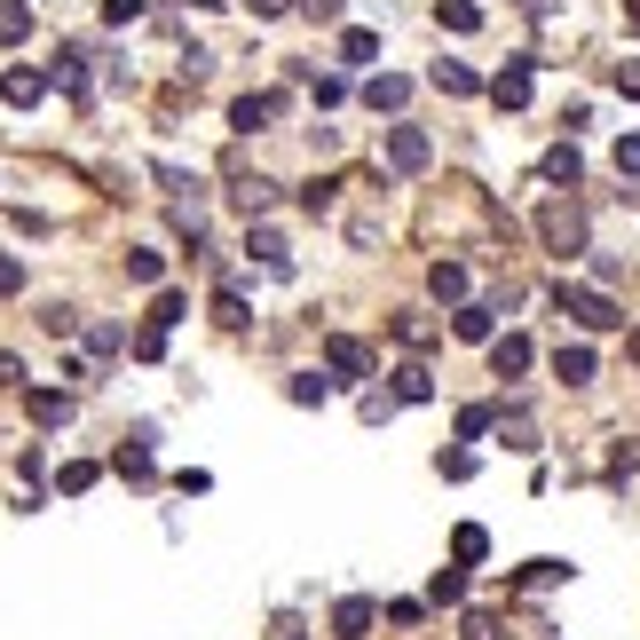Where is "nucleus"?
<instances>
[{"label": "nucleus", "instance_id": "nucleus-22", "mask_svg": "<svg viewBox=\"0 0 640 640\" xmlns=\"http://www.w3.org/2000/svg\"><path fill=\"white\" fill-rule=\"evenodd\" d=\"M380 56V32H341V63H372Z\"/></svg>", "mask_w": 640, "mask_h": 640}, {"label": "nucleus", "instance_id": "nucleus-13", "mask_svg": "<svg viewBox=\"0 0 640 640\" xmlns=\"http://www.w3.org/2000/svg\"><path fill=\"white\" fill-rule=\"evenodd\" d=\"M364 104H372V111H403V104H412V80H395V72H380L372 87H364Z\"/></svg>", "mask_w": 640, "mask_h": 640}, {"label": "nucleus", "instance_id": "nucleus-40", "mask_svg": "<svg viewBox=\"0 0 640 640\" xmlns=\"http://www.w3.org/2000/svg\"><path fill=\"white\" fill-rule=\"evenodd\" d=\"M16 285H24V269H16L9 253H0V293H16Z\"/></svg>", "mask_w": 640, "mask_h": 640}, {"label": "nucleus", "instance_id": "nucleus-9", "mask_svg": "<svg viewBox=\"0 0 640 640\" xmlns=\"http://www.w3.org/2000/svg\"><path fill=\"white\" fill-rule=\"evenodd\" d=\"M372 617H380L372 601H364V593H348L341 609H332V632H341V640H364V632H372Z\"/></svg>", "mask_w": 640, "mask_h": 640}, {"label": "nucleus", "instance_id": "nucleus-37", "mask_svg": "<svg viewBox=\"0 0 640 640\" xmlns=\"http://www.w3.org/2000/svg\"><path fill=\"white\" fill-rule=\"evenodd\" d=\"M617 87H625L632 104H640V56H632V63H617Z\"/></svg>", "mask_w": 640, "mask_h": 640}, {"label": "nucleus", "instance_id": "nucleus-26", "mask_svg": "<svg viewBox=\"0 0 640 640\" xmlns=\"http://www.w3.org/2000/svg\"><path fill=\"white\" fill-rule=\"evenodd\" d=\"M332 198H341V182H332V175H317L309 190H300V206H309V214H332Z\"/></svg>", "mask_w": 640, "mask_h": 640}, {"label": "nucleus", "instance_id": "nucleus-23", "mask_svg": "<svg viewBox=\"0 0 640 640\" xmlns=\"http://www.w3.org/2000/svg\"><path fill=\"white\" fill-rule=\"evenodd\" d=\"M246 246H253V253H261L269 269H293V253H285V238H277V229H253V238H246Z\"/></svg>", "mask_w": 640, "mask_h": 640}, {"label": "nucleus", "instance_id": "nucleus-28", "mask_svg": "<svg viewBox=\"0 0 640 640\" xmlns=\"http://www.w3.org/2000/svg\"><path fill=\"white\" fill-rule=\"evenodd\" d=\"M119 475H127V483H151V451L127 443V451H119Z\"/></svg>", "mask_w": 640, "mask_h": 640}, {"label": "nucleus", "instance_id": "nucleus-12", "mask_svg": "<svg viewBox=\"0 0 640 640\" xmlns=\"http://www.w3.org/2000/svg\"><path fill=\"white\" fill-rule=\"evenodd\" d=\"M554 372H561L569 388H585V380H593V348H585V341H561V348H554Z\"/></svg>", "mask_w": 640, "mask_h": 640}, {"label": "nucleus", "instance_id": "nucleus-19", "mask_svg": "<svg viewBox=\"0 0 640 640\" xmlns=\"http://www.w3.org/2000/svg\"><path fill=\"white\" fill-rule=\"evenodd\" d=\"M427 80H435V87H443V95H475V87H483L475 72H466V63H435V72H427Z\"/></svg>", "mask_w": 640, "mask_h": 640}, {"label": "nucleus", "instance_id": "nucleus-3", "mask_svg": "<svg viewBox=\"0 0 640 640\" xmlns=\"http://www.w3.org/2000/svg\"><path fill=\"white\" fill-rule=\"evenodd\" d=\"M427 158H435V143L419 127H388V166L395 175H427Z\"/></svg>", "mask_w": 640, "mask_h": 640}, {"label": "nucleus", "instance_id": "nucleus-18", "mask_svg": "<svg viewBox=\"0 0 640 640\" xmlns=\"http://www.w3.org/2000/svg\"><path fill=\"white\" fill-rule=\"evenodd\" d=\"M435 16H443L451 32H483V9H475V0H435Z\"/></svg>", "mask_w": 640, "mask_h": 640}, {"label": "nucleus", "instance_id": "nucleus-1", "mask_svg": "<svg viewBox=\"0 0 640 640\" xmlns=\"http://www.w3.org/2000/svg\"><path fill=\"white\" fill-rule=\"evenodd\" d=\"M537 238H546V253H585L593 246V229H585V206L578 198H546V206H537Z\"/></svg>", "mask_w": 640, "mask_h": 640}, {"label": "nucleus", "instance_id": "nucleus-30", "mask_svg": "<svg viewBox=\"0 0 640 640\" xmlns=\"http://www.w3.org/2000/svg\"><path fill=\"white\" fill-rule=\"evenodd\" d=\"M151 324H158V332L182 324V293H158V300H151Z\"/></svg>", "mask_w": 640, "mask_h": 640}, {"label": "nucleus", "instance_id": "nucleus-24", "mask_svg": "<svg viewBox=\"0 0 640 640\" xmlns=\"http://www.w3.org/2000/svg\"><path fill=\"white\" fill-rule=\"evenodd\" d=\"M490 317H498V309H459L451 332H459V341H490Z\"/></svg>", "mask_w": 640, "mask_h": 640}, {"label": "nucleus", "instance_id": "nucleus-39", "mask_svg": "<svg viewBox=\"0 0 640 640\" xmlns=\"http://www.w3.org/2000/svg\"><path fill=\"white\" fill-rule=\"evenodd\" d=\"M24 380V364H16V348H0V388H16Z\"/></svg>", "mask_w": 640, "mask_h": 640}, {"label": "nucleus", "instance_id": "nucleus-16", "mask_svg": "<svg viewBox=\"0 0 640 640\" xmlns=\"http://www.w3.org/2000/svg\"><path fill=\"white\" fill-rule=\"evenodd\" d=\"M578 175H585L578 143H554V151H546V182H578Z\"/></svg>", "mask_w": 640, "mask_h": 640}, {"label": "nucleus", "instance_id": "nucleus-32", "mask_svg": "<svg viewBox=\"0 0 640 640\" xmlns=\"http://www.w3.org/2000/svg\"><path fill=\"white\" fill-rule=\"evenodd\" d=\"M617 175H625V182L640 175V134H625V143H617Z\"/></svg>", "mask_w": 640, "mask_h": 640}, {"label": "nucleus", "instance_id": "nucleus-21", "mask_svg": "<svg viewBox=\"0 0 640 640\" xmlns=\"http://www.w3.org/2000/svg\"><path fill=\"white\" fill-rule=\"evenodd\" d=\"M435 395V380L419 372V364H403V372H395V403H427Z\"/></svg>", "mask_w": 640, "mask_h": 640}, {"label": "nucleus", "instance_id": "nucleus-31", "mask_svg": "<svg viewBox=\"0 0 640 640\" xmlns=\"http://www.w3.org/2000/svg\"><path fill=\"white\" fill-rule=\"evenodd\" d=\"M40 324L56 332V341H63V332H80V317H72V309H63V300H48V309H40Z\"/></svg>", "mask_w": 640, "mask_h": 640}, {"label": "nucleus", "instance_id": "nucleus-41", "mask_svg": "<svg viewBox=\"0 0 640 640\" xmlns=\"http://www.w3.org/2000/svg\"><path fill=\"white\" fill-rule=\"evenodd\" d=\"M246 9H253V16H277V9H293V0H246Z\"/></svg>", "mask_w": 640, "mask_h": 640}, {"label": "nucleus", "instance_id": "nucleus-33", "mask_svg": "<svg viewBox=\"0 0 640 640\" xmlns=\"http://www.w3.org/2000/svg\"><path fill=\"white\" fill-rule=\"evenodd\" d=\"M285 395H293V403H324V380H317V372H300V380H293Z\"/></svg>", "mask_w": 640, "mask_h": 640}, {"label": "nucleus", "instance_id": "nucleus-17", "mask_svg": "<svg viewBox=\"0 0 640 640\" xmlns=\"http://www.w3.org/2000/svg\"><path fill=\"white\" fill-rule=\"evenodd\" d=\"M24 32H32V9H24V0H0V48H16Z\"/></svg>", "mask_w": 640, "mask_h": 640}, {"label": "nucleus", "instance_id": "nucleus-29", "mask_svg": "<svg viewBox=\"0 0 640 640\" xmlns=\"http://www.w3.org/2000/svg\"><path fill=\"white\" fill-rule=\"evenodd\" d=\"M427 593H435V601H466V578H459V561H451V569H435V585H427Z\"/></svg>", "mask_w": 640, "mask_h": 640}, {"label": "nucleus", "instance_id": "nucleus-38", "mask_svg": "<svg viewBox=\"0 0 640 640\" xmlns=\"http://www.w3.org/2000/svg\"><path fill=\"white\" fill-rule=\"evenodd\" d=\"M300 9H309L317 24H341V0H300Z\"/></svg>", "mask_w": 640, "mask_h": 640}, {"label": "nucleus", "instance_id": "nucleus-8", "mask_svg": "<svg viewBox=\"0 0 640 640\" xmlns=\"http://www.w3.org/2000/svg\"><path fill=\"white\" fill-rule=\"evenodd\" d=\"M490 372H498V380H522V372H530V341H522V332L490 341Z\"/></svg>", "mask_w": 640, "mask_h": 640}, {"label": "nucleus", "instance_id": "nucleus-15", "mask_svg": "<svg viewBox=\"0 0 640 640\" xmlns=\"http://www.w3.org/2000/svg\"><path fill=\"white\" fill-rule=\"evenodd\" d=\"M483 554H490V537H483L475 522H459V537H451V561H459V569H475Z\"/></svg>", "mask_w": 640, "mask_h": 640}, {"label": "nucleus", "instance_id": "nucleus-35", "mask_svg": "<svg viewBox=\"0 0 640 640\" xmlns=\"http://www.w3.org/2000/svg\"><path fill=\"white\" fill-rule=\"evenodd\" d=\"M143 16V0H104V24H134Z\"/></svg>", "mask_w": 640, "mask_h": 640}, {"label": "nucleus", "instance_id": "nucleus-4", "mask_svg": "<svg viewBox=\"0 0 640 640\" xmlns=\"http://www.w3.org/2000/svg\"><path fill=\"white\" fill-rule=\"evenodd\" d=\"M324 364H332L341 380H364V372H372V348L348 341V332H332V341H324Z\"/></svg>", "mask_w": 640, "mask_h": 640}, {"label": "nucleus", "instance_id": "nucleus-20", "mask_svg": "<svg viewBox=\"0 0 640 640\" xmlns=\"http://www.w3.org/2000/svg\"><path fill=\"white\" fill-rule=\"evenodd\" d=\"M214 324H222V332H246V324H253V309H246L238 293H214Z\"/></svg>", "mask_w": 640, "mask_h": 640}, {"label": "nucleus", "instance_id": "nucleus-5", "mask_svg": "<svg viewBox=\"0 0 640 640\" xmlns=\"http://www.w3.org/2000/svg\"><path fill=\"white\" fill-rule=\"evenodd\" d=\"M277 111H285V95H238V104H229V127H238V134H261Z\"/></svg>", "mask_w": 640, "mask_h": 640}, {"label": "nucleus", "instance_id": "nucleus-14", "mask_svg": "<svg viewBox=\"0 0 640 640\" xmlns=\"http://www.w3.org/2000/svg\"><path fill=\"white\" fill-rule=\"evenodd\" d=\"M427 293H435V300H466V269H459V261H435V269H427Z\"/></svg>", "mask_w": 640, "mask_h": 640}, {"label": "nucleus", "instance_id": "nucleus-42", "mask_svg": "<svg viewBox=\"0 0 640 640\" xmlns=\"http://www.w3.org/2000/svg\"><path fill=\"white\" fill-rule=\"evenodd\" d=\"M625 16H632V32H640V0H625Z\"/></svg>", "mask_w": 640, "mask_h": 640}, {"label": "nucleus", "instance_id": "nucleus-36", "mask_svg": "<svg viewBox=\"0 0 640 640\" xmlns=\"http://www.w3.org/2000/svg\"><path fill=\"white\" fill-rule=\"evenodd\" d=\"M466 640H498V617H490V609H475V617H466Z\"/></svg>", "mask_w": 640, "mask_h": 640}, {"label": "nucleus", "instance_id": "nucleus-34", "mask_svg": "<svg viewBox=\"0 0 640 640\" xmlns=\"http://www.w3.org/2000/svg\"><path fill=\"white\" fill-rule=\"evenodd\" d=\"M507 443H514V451H537V427H530V419H522V412H514V419H507Z\"/></svg>", "mask_w": 640, "mask_h": 640}, {"label": "nucleus", "instance_id": "nucleus-11", "mask_svg": "<svg viewBox=\"0 0 640 640\" xmlns=\"http://www.w3.org/2000/svg\"><path fill=\"white\" fill-rule=\"evenodd\" d=\"M490 95H498V111H522L530 104V63H507V72L490 80Z\"/></svg>", "mask_w": 640, "mask_h": 640}, {"label": "nucleus", "instance_id": "nucleus-2", "mask_svg": "<svg viewBox=\"0 0 640 640\" xmlns=\"http://www.w3.org/2000/svg\"><path fill=\"white\" fill-rule=\"evenodd\" d=\"M554 309L569 317V324H585V332H609V324H625V309H617V300L609 293H593V285H554Z\"/></svg>", "mask_w": 640, "mask_h": 640}, {"label": "nucleus", "instance_id": "nucleus-10", "mask_svg": "<svg viewBox=\"0 0 640 640\" xmlns=\"http://www.w3.org/2000/svg\"><path fill=\"white\" fill-rule=\"evenodd\" d=\"M24 412H32V427H63V419H72V395H56V388H32V395H24Z\"/></svg>", "mask_w": 640, "mask_h": 640}, {"label": "nucleus", "instance_id": "nucleus-7", "mask_svg": "<svg viewBox=\"0 0 640 640\" xmlns=\"http://www.w3.org/2000/svg\"><path fill=\"white\" fill-rule=\"evenodd\" d=\"M229 206H238V214H269V206H277V182L238 175V182H229Z\"/></svg>", "mask_w": 640, "mask_h": 640}, {"label": "nucleus", "instance_id": "nucleus-6", "mask_svg": "<svg viewBox=\"0 0 640 640\" xmlns=\"http://www.w3.org/2000/svg\"><path fill=\"white\" fill-rule=\"evenodd\" d=\"M0 95H9L16 111H32L48 95V72H32V63H16V72H0Z\"/></svg>", "mask_w": 640, "mask_h": 640}, {"label": "nucleus", "instance_id": "nucleus-43", "mask_svg": "<svg viewBox=\"0 0 640 640\" xmlns=\"http://www.w3.org/2000/svg\"><path fill=\"white\" fill-rule=\"evenodd\" d=\"M632 364H640V332H632Z\"/></svg>", "mask_w": 640, "mask_h": 640}, {"label": "nucleus", "instance_id": "nucleus-25", "mask_svg": "<svg viewBox=\"0 0 640 640\" xmlns=\"http://www.w3.org/2000/svg\"><path fill=\"white\" fill-rule=\"evenodd\" d=\"M561 578H569V561H530V569H522L530 593H546V585H561Z\"/></svg>", "mask_w": 640, "mask_h": 640}, {"label": "nucleus", "instance_id": "nucleus-27", "mask_svg": "<svg viewBox=\"0 0 640 640\" xmlns=\"http://www.w3.org/2000/svg\"><path fill=\"white\" fill-rule=\"evenodd\" d=\"M127 277H134V285H158L166 261H158V253H127Z\"/></svg>", "mask_w": 640, "mask_h": 640}]
</instances>
